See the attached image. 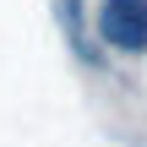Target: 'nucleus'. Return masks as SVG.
Masks as SVG:
<instances>
[{
  "mask_svg": "<svg viewBox=\"0 0 147 147\" xmlns=\"http://www.w3.org/2000/svg\"><path fill=\"white\" fill-rule=\"evenodd\" d=\"M93 27H98V44L115 49V55H147V0H98L93 11Z\"/></svg>",
  "mask_w": 147,
  "mask_h": 147,
  "instance_id": "f257e3e1",
  "label": "nucleus"
}]
</instances>
